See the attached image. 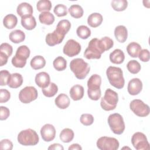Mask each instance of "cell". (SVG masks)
<instances>
[{"mask_svg": "<svg viewBox=\"0 0 150 150\" xmlns=\"http://www.w3.org/2000/svg\"><path fill=\"white\" fill-rule=\"evenodd\" d=\"M106 75L111 86L117 89L124 87L125 80L123 72L121 68L115 66H109L106 70Z\"/></svg>", "mask_w": 150, "mask_h": 150, "instance_id": "1", "label": "cell"}, {"mask_svg": "<svg viewBox=\"0 0 150 150\" xmlns=\"http://www.w3.org/2000/svg\"><path fill=\"white\" fill-rule=\"evenodd\" d=\"M70 68L76 77L80 80L85 79L90 70L89 64L81 58L73 59L70 62Z\"/></svg>", "mask_w": 150, "mask_h": 150, "instance_id": "2", "label": "cell"}, {"mask_svg": "<svg viewBox=\"0 0 150 150\" xmlns=\"http://www.w3.org/2000/svg\"><path fill=\"white\" fill-rule=\"evenodd\" d=\"M101 78L98 74H93L87 81V94L92 100L97 101L101 97Z\"/></svg>", "mask_w": 150, "mask_h": 150, "instance_id": "3", "label": "cell"}, {"mask_svg": "<svg viewBox=\"0 0 150 150\" xmlns=\"http://www.w3.org/2000/svg\"><path fill=\"white\" fill-rule=\"evenodd\" d=\"M18 142L24 146H33L38 144L39 138L36 132L30 128L21 131L18 135Z\"/></svg>", "mask_w": 150, "mask_h": 150, "instance_id": "4", "label": "cell"}, {"mask_svg": "<svg viewBox=\"0 0 150 150\" xmlns=\"http://www.w3.org/2000/svg\"><path fill=\"white\" fill-rule=\"evenodd\" d=\"M118 101V96L117 93L107 88L104 93V96L101 99L100 105L105 111H111L114 110Z\"/></svg>", "mask_w": 150, "mask_h": 150, "instance_id": "5", "label": "cell"}, {"mask_svg": "<svg viewBox=\"0 0 150 150\" xmlns=\"http://www.w3.org/2000/svg\"><path fill=\"white\" fill-rule=\"evenodd\" d=\"M104 52L99 39L93 38L89 42L88 47L84 52V56L87 59H99Z\"/></svg>", "mask_w": 150, "mask_h": 150, "instance_id": "6", "label": "cell"}, {"mask_svg": "<svg viewBox=\"0 0 150 150\" xmlns=\"http://www.w3.org/2000/svg\"><path fill=\"white\" fill-rule=\"evenodd\" d=\"M30 54L29 48L26 45L20 46L16 50L15 55L12 57L11 62L12 65L18 68H22L26 64V60Z\"/></svg>", "mask_w": 150, "mask_h": 150, "instance_id": "7", "label": "cell"}, {"mask_svg": "<svg viewBox=\"0 0 150 150\" xmlns=\"http://www.w3.org/2000/svg\"><path fill=\"white\" fill-rule=\"evenodd\" d=\"M108 124L111 131L115 134L120 135L125 130V123L123 117L118 113L110 114L108 117Z\"/></svg>", "mask_w": 150, "mask_h": 150, "instance_id": "8", "label": "cell"}, {"mask_svg": "<svg viewBox=\"0 0 150 150\" xmlns=\"http://www.w3.org/2000/svg\"><path fill=\"white\" fill-rule=\"evenodd\" d=\"M129 108L136 115L140 117L148 116L150 111L148 105L139 99L132 100L129 104Z\"/></svg>", "mask_w": 150, "mask_h": 150, "instance_id": "9", "label": "cell"}, {"mask_svg": "<svg viewBox=\"0 0 150 150\" xmlns=\"http://www.w3.org/2000/svg\"><path fill=\"white\" fill-rule=\"evenodd\" d=\"M97 146L101 150H117L118 149L120 143L113 137H101L97 141Z\"/></svg>", "mask_w": 150, "mask_h": 150, "instance_id": "10", "label": "cell"}, {"mask_svg": "<svg viewBox=\"0 0 150 150\" xmlns=\"http://www.w3.org/2000/svg\"><path fill=\"white\" fill-rule=\"evenodd\" d=\"M38 96V91L33 86H26L22 89L19 93V99L24 104H28L35 100Z\"/></svg>", "mask_w": 150, "mask_h": 150, "instance_id": "11", "label": "cell"}, {"mask_svg": "<svg viewBox=\"0 0 150 150\" xmlns=\"http://www.w3.org/2000/svg\"><path fill=\"white\" fill-rule=\"evenodd\" d=\"M131 143L135 149L137 150L149 149V144L146 135L140 132H135L131 138Z\"/></svg>", "mask_w": 150, "mask_h": 150, "instance_id": "12", "label": "cell"}, {"mask_svg": "<svg viewBox=\"0 0 150 150\" xmlns=\"http://www.w3.org/2000/svg\"><path fill=\"white\" fill-rule=\"evenodd\" d=\"M81 45L74 39H69L64 45L63 53L69 57H73L79 54L81 51Z\"/></svg>", "mask_w": 150, "mask_h": 150, "instance_id": "13", "label": "cell"}, {"mask_svg": "<svg viewBox=\"0 0 150 150\" xmlns=\"http://www.w3.org/2000/svg\"><path fill=\"white\" fill-rule=\"evenodd\" d=\"M40 135L43 141L50 142L53 140L56 136V129L50 124L44 125L40 129Z\"/></svg>", "mask_w": 150, "mask_h": 150, "instance_id": "14", "label": "cell"}, {"mask_svg": "<svg viewBox=\"0 0 150 150\" xmlns=\"http://www.w3.org/2000/svg\"><path fill=\"white\" fill-rule=\"evenodd\" d=\"M13 52L12 46L7 43H3L0 46V66H3L8 62V58Z\"/></svg>", "mask_w": 150, "mask_h": 150, "instance_id": "15", "label": "cell"}, {"mask_svg": "<svg viewBox=\"0 0 150 150\" xmlns=\"http://www.w3.org/2000/svg\"><path fill=\"white\" fill-rule=\"evenodd\" d=\"M142 89V83L138 78H134L131 79L127 87L128 93L132 96L138 95L141 93Z\"/></svg>", "mask_w": 150, "mask_h": 150, "instance_id": "16", "label": "cell"}, {"mask_svg": "<svg viewBox=\"0 0 150 150\" xmlns=\"http://www.w3.org/2000/svg\"><path fill=\"white\" fill-rule=\"evenodd\" d=\"M64 36L58 33L56 30L53 32L47 34L45 41L46 44L49 46H53L60 44L64 39Z\"/></svg>", "mask_w": 150, "mask_h": 150, "instance_id": "17", "label": "cell"}, {"mask_svg": "<svg viewBox=\"0 0 150 150\" xmlns=\"http://www.w3.org/2000/svg\"><path fill=\"white\" fill-rule=\"evenodd\" d=\"M50 78L49 74L45 71L38 73L35 76L36 84L42 89L47 87L50 84Z\"/></svg>", "mask_w": 150, "mask_h": 150, "instance_id": "18", "label": "cell"}, {"mask_svg": "<svg viewBox=\"0 0 150 150\" xmlns=\"http://www.w3.org/2000/svg\"><path fill=\"white\" fill-rule=\"evenodd\" d=\"M84 90L83 87L79 84H76L71 87L69 91L70 97L74 101L81 100L84 96Z\"/></svg>", "mask_w": 150, "mask_h": 150, "instance_id": "19", "label": "cell"}, {"mask_svg": "<svg viewBox=\"0 0 150 150\" xmlns=\"http://www.w3.org/2000/svg\"><path fill=\"white\" fill-rule=\"evenodd\" d=\"M114 36L115 39L120 43H124L128 37V31L125 26L119 25L114 29Z\"/></svg>", "mask_w": 150, "mask_h": 150, "instance_id": "20", "label": "cell"}, {"mask_svg": "<svg viewBox=\"0 0 150 150\" xmlns=\"http://www.w3.org/2000/svg\"><path fill=\"white\" fill-rule=\"evenodd\" d=\"M17 13L22 18L25 16L32 15L33 10L30 4L27 2H22L18 5L16 9Z\"/></svg>", "mask_w": 150, "mask_h": 150, "instance_id": "21", "label": "cell"}, {"mask_svg": "<svg viewBox=\"0 0 150 150\" xmlns=\"http://www.w3.org/2000/svg\"><path fill=\"white\" fill-rule=\"evenodd\" d=\"M110 60L114 64H121L125 59V54L122 50L119 49H115L110 54Z\"/></svg>", "mask_w": 150, "mask_h": 150, "instance_id": "22", "label": "cell"}, {"mask_svg": "<svg viewBox=\"0 0 150 150\" xmlns=\"http://www.w3.org/2000/svg\"><path fill=\"white\" fill-rule=\"evenodd\" d=\"M21 25L26 30H32L36 26L35 18L32 15L25 16L21 18Z\"/></svg>", "mask_w": 150, "mask_h": 150, "instance_id": "23", "label": "cell"}, {"mask_svg": "<svg viewBox=\"0 0 150 150\" xmlns=\"http://www.w3.org/2000/svg\"><path fill=\"white\" fill-rule=\"evenodd\" d=\"M54 103L58 108L60 109H66L69 106L70 101L67 95L62 93L55 98Z\"/></svg>", "mask_w": 150, "mask_h": 150, "instance_id": "24", "label": "cell"}, {"mask_svg": "<svg viewBox=\"0 0 150 150\" xmlns=\"http://www.w3.org/2000/svg\"><path fill=\"white\" fill-rule=\"evenodd\" d=\"M23 83L22 76L18 73H12L11 75L8 85L12 88H17L22 86Z\"/></svg>", "mask_w": 150, "mask_h": 150, "instance_id": "25", "label": "cell"}, {"mask_svg": "<svg viewBox=\"0 0 150 150\" xmlns=\"http://www.w3.org/2000/svg\"><path fill=\"white\" fill-rule=\"evenodd\" d=\"M103 20V16L100 13L94 12L88 16L87 23L92 28H97L101 24Z\"/></svg>", "mask_w": 150, "mask_h": 150, "instance_id": "26", "label": "cell"}, {"mask_svg": "<svg viewBox=\"0 0 150 150\" xmlns=\"http://www.w3.org/2000/svg\"><path fill=\"white\" fill-rule=\"evenodd\" d=\"M9 40L14 43H19L25 39V33L19 29L12 31L9 35Z\"/></svg>", "mask_w": 150, "mask_h": 150, "instance_id": "27", "label": "cell"}, {"mask_svg": "<svg viewBox=\"0 0 150 150\" xmlns=\"http://www.w3.org/2000/svg\"><path fill=\"white\" fill-rule=\"evenodd\" d=\"M71 28V23L69 20L62 19L60 21L56 26V30L60 34L65 36Z\"/></svg>", "mask_w": 150, "mask_h": 150, "instance_id": "28", "label": "cell"}, {"mask_svg": "<svg viewBox=\"0 0 150 150\" xmlns=\"http://www.w3.org/2000/svg\"><path fill=\"white\" fill-rule=\"evenodd\" d=\"M18 23L17 17L13 14H8L6 15L3 19V25L8 29L14 28Z\"/></svg>", "mask_w": 150, "mask_h": 150, "instance_id": "29", "label": "cell"}, {"mask_svg": "<svg viewBox=\"0 0 150 150\" xmlns=\"http://www.w3.org/2000/svg\"><path fill=\"white\" fill-rule=\"evenodd\" d=\"M141 50V45L135 42H131L127 46V53L132 57H138L139 53Z\"/></svg>", "mask_w": 150, "mask_h": 150, "instance_id": "30", "label": "cell"}, {"mask_svg": "<svg viewBox=\"0 0 150 150\" xmlns=\"http://www.w3.org/2000/svg\"><path fill=\"white\" fill-rule=\"evenodd\" d=\"M30 64L33 69L39 70L45 67L46 64V60L42 56H35L31 59Z\"/></svg>", "mask_w": 150, "mask_h": 150, "instance_id": "31", "label": "cell"}, {"mask_svg": "<svg viewBox=\"0 0 150 150\" xmlns=\"http://www.w3.org/2000/svg\"><path fill=\"white\" fill-rule=\"evenodd\" d=\"M74 134L73 131L70 128H64L63 129L59 135L60 140L64 143H69L71 142L74 138Z\"/></svg>", "mask_w": 150, "mask_h": 150, "instance_id": "32", "label": "cell"}, {"mask_svg": "<svg viewBox=\"0 0 150 150\" xmlns=\"http://www.w3.org/2000/svg\"><path fill=\"white\" fill-rule=\"evenodd\" d=\"M39 19L41 23L50 25L54 22L55 19L54 15L50 12H43L40 13Z\"/></svg>", "mask_w": 150, "mask_h": 150, "instance_id": "33", "label": "cell"}, {"mask_svg": "<svg viewBox=\"0 0 150 150\" xmlns=\"http://www.w3.org/2000/svg\"><path fill=\"white\" fill-rule=\"evenodd\" d=\"M68 10L70 15L73 18L76 19L82 17L84 13V11L82 7L77 4L71 5Z\"/></svg>", "mask_w": 150, "mask_h": 150, "instance_id": "34", "label": "cell"}, {"mask_svg": "<svg viewBox=\"0 0 150 150\" xmlns=\"http://www.w3.org/2000/svg\"><path fill=\"white\" fill-rule=\"evenodd\" d=\"M43 95L47 97H52L56 95L58 91V87L54 83H50L49 85L42 89Z\"/></svg>", "mask_w": 150, "mask_h": 150, "instance_id": "35", "label": "cell"}, {"mask_svg": "<svg viewBox=\"0 0 150 150\" xmlns=\"http://www.w3.org/2000/svg\"><path fill=\"white\" fill-rule=\"evenodd\" d=\"M112 9L115 11H123L128 6V2L126 0H113L111 2Z\"/></svg>", "mask_w": 150, "mask_h": 150, "instance_id": "36", "label": "cell"}, {"mask_svg": "<svg viewBox=\"0 0 150 150\" xmlns=\"http://www.w3.org/2000/svg\"><path fill=\"white\" fill-rule=\"evenodd\" d=\"M53 65L57 71H63L66 68L67 61L64 57L58 56L53 60Z\"/></svg>", "mask_w": 150, "mask_h": 150, "instance_id": "37", "label": "cell"}, {"mask_svg": "<svg viewBox=\"0 0 150 150\" xmlns=\"http://www.w3.org/2000/svg\"><path fill=\"white\" fill-rule=\"evenodd\" d=\"M52 2L49 0H40L37 2L36 8L38 11L49 12L52 9Z\"/></svg>", "mask_w": 150, "mask_h": 150, "instance_id": "38", "label": "cell"}, {"mask_svg": "<svg viewBox=\"0 0 150 150\" xmlns=\"http://www.w3.org/2000/svg\"><path fill=\"white\" fill-rule=\"evenodd\" d=\"M76 33L80 38L87 39L91 35V30L86 25H80L77 28Z\"/></svg>", "mask_w": 150, "mask_h": 150, "instance_id": "39", "label": "cell"}, {"mask_svg": "<svg viewBox=\"0 0 150 150\" xmlns=\"http://www.w3.org/2000/svg\"><path fill=\"white\" fill-rule=\"evenodd\" d=\"M128 70L132 74H137L141 70V65L138 62L135 60H132L128 62L127 64Z\"/></svg>", "mask_w": 150, "mask_h": 150, "instance_id": "40", "label": "cell"}, {"mask_svg": "<svg viewBox=\"0 0 150 150\" xmlns=\"http://www.w3.org/2000/svg\"><path fill=\"white\" fill-rule=\"evenodd\" d=\"M99 40L100 45L104 52L110 50L114 45L113 40L108 36L103 37L101 39H99Z\"/></svg>", "mask_w": 150, "mask_h": 150, "instance_id": "41", "label": "cell"}, {"mask_svg": "<svg viewBox=\"0 0 150 150\" xmlns=\"http://www.w3.org/2000/svg\"><path fill=\"white\" fill-rule=\"evenodd\" d=\"M53 12L56 15V16L59 17H62L66 16L67 14V8L66 6L63 4H57L54 6Z\"/></svg>", "mask_w": 150, "mask_h": 150, "instance_id": "42", "label": "cell"}, {"mask_svg": "<svg viewBox=\"0 0 150 150\" xmlns=\"http://www.w3.org/2000/svg\"><path fill=\"white\" fill-rule=\"evenodd\" d=\"M10 73L6 70H2L0 72V85L1 86L8 84L11 77Z\"/></svg>", "mask_w": 150, "mask_h": 150, "instance_id": "43", "label": "cell"}, {"mask_svg": "<svg viewBox=\"0 0 150 150\" xmlns=\"http://www.w3.org/2000/svg\"><path fill=\"white\" fill-rule=\"evenodd\" d=\"M80 122L85 126H89L94 122V117L90 114H83L80 118Z\"/></svg>", "mask_w": 150, "mask_h": 150, "instance_id": "44", "label": "cell"}, {"mask_svg": "<svg viewBox=\"0 0 150 150\" xmlns=\"http://www.w3.org/2000/svg\"><path fill=\"white\" fill-rule=\"evenodd\" d=\"M11 97V94L6 89L1 88L0 90V103H6L9 101Z\"/></svg>", "mask_w": 150, "mask_h": 150, "instance_id": "45", "label": "cell"}, {"mask_svg": "<svg viewBox=\"0 0 150 150\" xmlns=\"http://www.w3.org/2000/svg\"><path fill=\"white\" fill-rule=\"evenodd\" d=\"M13 148L12 142L8 139H4L1 141L0 149L2 150H11Z\"/></svg>", "mask_w": 150, "mask_h": 150, "instance_id": "46", "label": "cell"}, {"mask_svg": "<svg viewBox=\"0 0 150 150\" xmlns=\"http://www.w3.org/2000/svg\"><path fill=\"white\" fill-rule=\"evenodd\" d=\"M139 60L143 62H147L149 60V52L148 49H144L141 50L138 55Z\"/></svg>", "mask_w": 150, "mask_h": 150, "instance_id": "47", "label": "cell"}, {"mask_svg": "<svg viewBox=\"0 0 150 150\" xmlns=\"http://www.w3.org/2000/svg\"><path fill=\"white\" fill-rule=\"evenodd\" d=\"M10 115V111L6 107H0V120L1 121L6 120Z\"/></svg>", "mask_w": 150, "mask_h": 150, "instance_id": "48", "label": "cell"}, {"mask_svg": "<svg viewBox=\"0 0 150 150\" xmlns=\"http://www.w3.org/2000/svg\"><path fill=\"white\" fill-rule=\"evenodd\" d=\"M49 150H56V149H59V150H63L64 148L63 146L60 144H53L52 145H50L48 148Z\"/></svg>", "mask_w": 150, "mask_h": 150, "instance_id": "49", "label": "cell"}, {"mask_svg": "<svg viewBox=\"0 0 150 150\" xmlns=\"http://www.w3.org/2000/svg\"><path fill=\"white\" fill-rule=\"evenodd\" d=\"M68 149H69V150H81L82 148L78 144H71L69 147Z\"/></svg>", "mask_w": 150, "mask_h": 150, "instance_id": "50", "label": "cell"}]
</instances>
